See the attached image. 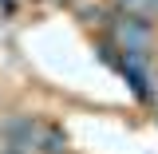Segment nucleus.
I'll use <instances>...</instances> for the list:
<instances>
[{
	"label": "nucleus",
	"instance_id": "obj_1",
	"mask_svg": "<svg viewBox=\"0 0 158 154\" xmlns=\"http://www.w3.org/2000/svg\"><path fill=\"white\" fill-rule=\"evenodd\" d=\"M40 150L63 154V150H67V135H63L59 127H44V131H40Z\"/></svg>",
	"mask_w": 158,
	"mask_h": 154
},
{
	"label": "nucleus",
	"instance_id": "obj_2",
	"mask_svg": "<svg viewBox=\"0 0 158 154\" xmlns=\"http://www.w3.org/2000/svg\"><path fill=\"white\" fill-rule=\"evenodd\" d=\"M118 8H127L131 16H150L158 12V0H118Z\"/></svg>",
	"mask_w": 158,
	"mask_h": 154
}]
</instances>
